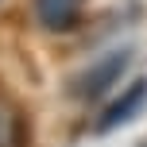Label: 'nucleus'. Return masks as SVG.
<instances>
[{
    "instance_id": "nucleus-3",
    "label": "nucleus",
    "mask_w": 147,
    "mask_h": 147,
    "mask_svg": "<svg viewBox=\"0 0 147 147\" xmlns=\"http://www.w3.org/2000/svg\"><path fill=\"white\" fill-rule=\"evenodd\" d=\"M89 0H31L35 23L51 35H70L81 20H85Z\"/></svg>"
},
{
    "instance_id": "nucleus-2",
    "label": "nucleus",
    "mask_w": 147,
    "mask_h": 147,
    "mask_svg": "<svg viewBox=\"0 0 147 147\" xmlns=\"http://www.w3.org/2000/svg\"><path fill=\"white\" fill-rule=\"evenodd\" d=\"M143 105H147V78H136L124 93H116L112 101L101 105V112H97V120H93V132L105 136V132L124 128L128 120H136V116L143 112Z\"/></svg>"
},
{
    "instance_id": "nucleus-1",
    "label": "nucleus",
    "mask_w": 147,
    "mask_h": 147,
    "mask_svg": "<svg viewBox=\"0 0 147 147\" xmlns=\"http://www.w3.org/2000/svg\"><path fill=\"white\" fill-rule=\"evenodd\" d=\"M132 58H136V54H132V47L109 51L105 58H97L93 66H85L81 74H74V78L66 81V93L74 97V101H85V105L105 101V93H109V89H112V85H116V81L128 74Z\"/></svg>"
},
{
    "instance_id": "nucleus-4",
    "label": "nucleus",
    "mask_w": 147,
    "mask_h": 147,
    "mask_svg": "<svg viewBox=\"0 0 147 147\" xmlns=\"http://www.w3.org/2000/svg\"><path fill=\"white\" fill-rule=\"evenodd\" d=\"M0 147H31V120L20 101L0 93Z\"/></svg>"
}]
</instances>
